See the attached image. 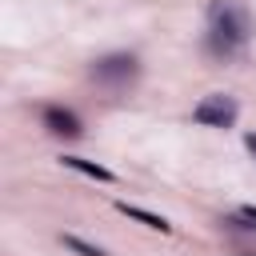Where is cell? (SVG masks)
<instances>
[{"instance_id": "obj_1", "label": "cell", "mask_w": 256, "mask_h": 256, "mask_svg": "<svg viewBox=\"0 0 256 256\" xmlns=\"http://www.w3.org/2000/svg\"><path fill=\"white\" fill-rule=\"evenodd\" d=\"M252 40V12L236 0H212L208 8V32H204V44H208V56L212 60H236Z\"/></svg>"}, {"instance_id": "obj_2", "label": "cell", "mask_w": 256, "mask_h": 256, "mask_svg": "<svg viewBox=\"0 0 256 256\" xmlns=\"http://www.w3.org/2000/svg\"><path fill=\"white\" fill-rule=\"evenodd\" d=\"M136 76H140V64H136L132 52H116V56H104V60L92 64V80L108 84V88H128Z\"/></svg>"}, {"instance_id": "obj_3", "label": "cell", "mask_w": 256, "mask_h": 256, "mask_svg": "<svg viewBox=\"0 0 256 256\" xmlns=\"http://www.w3.org/2000/svg\"><path fill=\"white\" fill-rule=\"evenodd\" d=\"M236 116H240V104L232 96H224V92H212L192 108V120L204 124V128H232Z\"/></svg>"}, {"instance_id": "obj_4", "label": "cell", "mask_w": 256, "mask_h": 256, "mask_svg": "<svg viewBox=\"0 0 256 256\" xmlns=\"http://www.w3.org/2000/svg\"><path fill=\"white\" fill-rule=\"evenodd\" d=\"M40 124H44L52 136H64V140H76V136H84V124H80V116H76L72 108H60V104H44V112H40Z\"/></svg>"}, {"instance_id": "obj_5", "label": "cell", "mask_w": 256, "mask_h": 256, "mask_svg": "<svg viewBox=\"0 0 256 256\" xmlns=\"http://www.w3.org/2000/svg\"><path fill=\"white\" fill-rule=\"evenodd\" d=\"M124 216H132V220H140L144 228H152V232H172V224L164 220V216H156V212H148V208H140V204H128V200H120L116 204Z\"/></svg>"}, {"instance_id": "obj_6", "label": "cell", "mask_w": 256, "mask_h": 256, "mask_svg": "<svg viewBox=\"0 0 256 256\" xmlns=\"http://www.w3.org/2000/svg\"><path fill=\"white\" fill-rule=\"evenodd\" d=\"M60 164H64V168H76V172H84V176H92V180H100V184H112V180H116V176H112L104 164L84 160V156H60Z\"/></svg>"}, {"instance_id": "obj_7", "label": "cell", "mask_w": 256, "mask_h": 256, "mask_svg": "<svg viewBox=\"0 0 256 256\" xmlns=\"http://www.w3.org/2000/svg\"><path fill=\"white\" fill-rule=\"evenodd\" d=\"M60 244H64L68 252H76V256H108L100 244H88V240L76 236V232H60Z\"/></svg>"}, {"instance_id": "obj_8", "label": "cell", "mask_w": 256, "mask_h": 256, "mask_svg": "<svg viewBox=\"0 0 256 256\" xmlns=\"http://www.w3.org/2000/svg\"><path fill=\"white\" fill-rule=\"evenodd\" d=\"M240 216H244L248 224H256V204H248V208H240Z\"/></svg>"}, {"instance_id": "obj_9", "label": "cell", "mask_w": 256, "mask_h": 256, "mask_svg": "<svg viewBox=\"0 0 256 256\" xmlns=\"http://www.w3.org/2000/svg\"><path fill=\"white\" fill-rule=\"evenodd\" d=\"M244 148H248V152L256 156V132H244Z\"/></svg>"}, {"instance_id": "obj_10", "label": "cell", "mask_w": 256, "mask_h": 256, "mask_svg": "<svg viewBox=\"0 0 256 256\" xmlns=\"http://www.w3.org/2000/svg\"><path fill=\"white\" fill-rule=\"evenodd\" d=\"M240 256H256V252H240Z\"/></svg>"}]
</instances>
